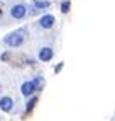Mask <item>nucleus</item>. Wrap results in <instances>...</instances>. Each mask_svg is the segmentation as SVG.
Wrapping results in <instances>:
<instances>
[{"label":"nucleus","instance_id":"nucleus-1","mask_svg":"<svg viewBox=\"0 0 115 121\" xmlns=\"http://www.w3.org/2000/svg\"><path fill=\"white\" fill-rule=\"evenodd\" d=\"M4 41H5V44H9V46H20L24 43V36H22V33H12V34L7 36Z\"/></svg>","mask_w":115,"mask_h":121},{"label":"nucleus","instance_id":"nucleus-2","mask_svg":"<svg viewBox=\"0 0 115 121\" xmlns=\"http://www.w3.org/2000/svg\"><path fill=\"white\" fill-rule=\"evenodd\" d=\"M26 5H22V4H17V5H14L12 9H10V15L14 19H22L24 15H26Z\"/></svg>","mask_w":115,"mask_h":121},{"label":"nucleus","instance_id":"nucleus-3","mask_svg":"<svg viewBox=\"0 0 115 121\" xmlns=\"http://www.w3.org/2000/svg\"><path fill=\"white\" fill-rule=\"evenodd\" d=\"M53 24H54V17H53V15H44V17H41V21H39V26L44 27V29L53 27Z\"/></svg>","mask_w":115,"mask_h":121},{"label":"nucleus","instance_id":"nucleus-4","mask_svg":"<svg viewBox=\"0 0 115 121\" xmlns=\"http://www.w3.org/2000/svg\"><path fill=\"white\" fill-rule=\"evenodd\" d=\"M51 58H53V50H51V48H42V50L39 51V60L49 61Z\"/></svg>","mask_w":115,"mask_h":121},{"label":"nucleus","instance_id":"nucleus-5","mask_svg":"<svg viewBox=\"0 0 115 121\" xmlns=\"http://www.w3.org/2000/svg\"><path fill=\"white\" fill-rule=\"evenodd\" d=\"M20 91H22V94H24V95H31L32 92L36 91V87H34V84H32V82H24Z\"/></svg>","mask_w":115,"mask_h":121},{"label":"nucleus","instance_id":"nucleus-6","mask_svg":"<svg viewBox=\"0 0 115 121\" xmlns=\"http://www.w3.org/2000/svg\"><path fill=\"white\" fill-rule=\"evenodd\" d=\"M12 99L10 97H2L0 99V108H2V111H10L12 109Z\"/></svg>","mask_w":115,"mask_h":121},{"label":"nucleus","instance_id":"nucleus-7","mask_svg":"<svg viewBox=\"0 0 115 121\" xmlns=\"http://www.w3.org/2000/svg\"><path fill=\"white\" fill-rule=\"evenodd\" d=\"M34 7H36V9H47V7H49V2H41V0H36V2H34Z\"/></svg>","mask_w":115,"mask_h":121},{"label":"nucleus","instance_id":"nucleus-8","mask_svg":"<svg viewBox=\"0 0 115 121\" xmlns=\"http://www.w3.org/2000/svg\"><path fill=\"white\" fill-rule=\"evenodd\" d=\"M61 10H63L64 14H66V12L69 10V2H68V0H66V2H63V4H61Z\"/></svg>","mask_w":115,"mask_h":121},{"label":"nucleus","instance_id":"nucleus-9","mask_svg":"<svg viewBox=\"0 0 115 121\" xmlns=\"http://www.w3.org/2000/svg\"><path fill=\"white\" fill-rule=\"evenodd\" d=\"M36 101H37L36 97H34V99H31V101L27 102V109H32V108H34V104H36Z\"/></svg>","mask_w":115,"mask_h":121}]
</instances>
